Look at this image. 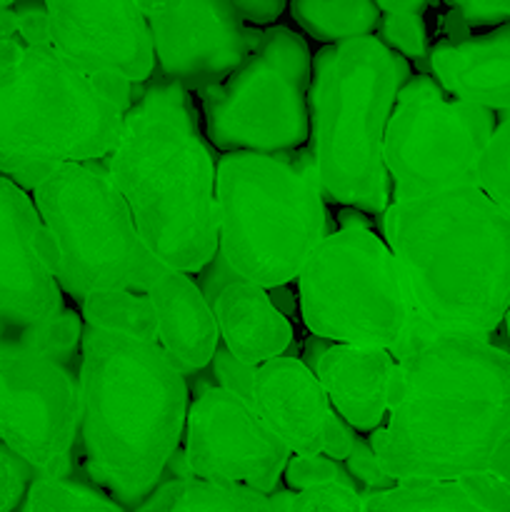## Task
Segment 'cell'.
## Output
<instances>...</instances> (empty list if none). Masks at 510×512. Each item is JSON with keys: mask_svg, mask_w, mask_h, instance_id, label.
Listing matches in <instances>:
<instances>
[{"mask_svg": "<svg viewBox=\"0 0 510 512\" xmlns=\"http://www.w3.org/2000/svg\"><path fill=\"white\" fill-rule=\"evenodd\" d=\"M380 225L410 308L395 360L435 338L498 333L510 308V215L480 185L393 200Z\"/></svg>", "mask_w": 510, "mask_h": 512, "instance_id": "6da1fadb", "label": "cell"}, {"mask_svg": "<svg viewBox=\"0 0 510 512\" xmlns=\"http://www.w3.org/2000/svg\"><path fill=\"white\" fill-rule=\"evenodd\" d=\"M385 423L368 435L393 483L488 473L510 435V350L435 338L395 360Z\"/></svg>", "mask_w": 510, "mask_h": 512, "instance_id": "7a4b0ae2", "label": "cell"}, {"mask_svg": "<svg viewBox=\"0 0 510 512\" xmlns=\"http://www.w3.org/2000/svg\"><path fill=\"white\" fill-rule=\"evenodd\" d=\"M103 163L165 270L195 275L218 258V158L188 88L160 73L135 85Z\"/></svg>", "mask_w": 510, "mask_h": 512, "instance_id": "3957f363", "label": "cell"}, {"mask_svg": "<svg viewBox=\"0 0 510 512\" xmlns=\"http://www.w3.org/2000/svg\"><path fill=\"white\" fill-rule=\"evenodd\" d=\"M78 390L83 473L133 512L163 483L183 445L188 378L158 340L83 323Z\"/></svg>", "mask_w": 510, "mask_h": 512, "instance_id": "277c9868", "label": "cell"}, {"mask_svg": "<svg viewBox=\"0 0 510 512\" xmlns=\"http://www.w3.org/2000/svg\"><path fill=\"white\" fill-rule=\"evenodd\" d=\"M413 65L378 35L323 45L313 55L308 150L325 203L380 215L393 203L383 145Z\"/></svg>", "mask_w": 510, "mask_h": 512, "instance_id": "5b68a950", "label": "cell"}, {"mask_svg": "<svg viewBox=\"0 0 510 512\" xmlns=\"http://www.w3.org/2000/svg\"><path fill=\"white\" fill-rule=\"evenodd\" d=\"M133 88L78 68L53 45H25L0 75V175L30 193L60 165L105 160Z\"/></svg>", "mask_w": 510, "mask_h": 512, "instance_id": "8992f818", "label": "cell"}, {"mask_svg": "<svg viewBox=\"0 0 510 512\" xmlns=\"http://www.w3.org/2000/svg\"><path fill=\"white\" fill-rule=\"evenodd\" d=\"M218 258L265 290L283 288L333 230L308 145L290 153H223L215 168Z\"/></svg>", "mask_w": 510, "mask_h": 512, "instance_id": "52a82bcc", "label": "cell"}, {"mask_svg": "<svg viewBox=\"0 0 510 512\" xmlns=\"http://www.w3.org/2000/svg\"><path fill=\"white\" fill-rule=\"evenodd\" d=\"M30 198L43 223L40 253L75 303L100 290L148 293L168 273L145 248L103 160L60 165L30 190Z\"/></svg>", "mask_w": 510, "mask_h": 512, "instance_id": "ba28073f", "label": "cell"}, {"mask_svg": "<svg viewBox=\"0 0 510 512\" xmlns=\"http://www.w3.org/2000/svg\"><path fill=\"white\" fill-rule=\"evenodd\" d=\"M305 328L325 343L370 345L393 353L410 308L393 253L370 223H345L310 253L298 273Z\"/></svg>", "mask_w": 510, "mask_h": 512, "instance_id": "9c48e42d", "label": "cell"}, {"mask_svg": "<svg viewBox=\"0 0 510 512\" xmlns=\"http://www.w3.org/2000/svg\"><path fill=\"white\" fill-rule=\"evenodd\" d=\"M313 53L283 25L260 30L248 58L220 83L198 90L208 143L223 153H290L308 145Z\"/></svg>", "mask_w": 510, "mask_h": 512, "instance_id": "30bf717a", "label": "cell"}, {"mask_svg": "<svg viewBox=\"0 0 510 512\" xmlns=\"http://www.w3.org/2000/svg\"><path fill=\"white\" fill-rule=\"evenodd\" d=\"M495 113L455 100L433 75L415 73L400 88L385 130L383 160L395 203L475 188Z\"/></svg>", "mask_w": 510, "mask_h": 512, "instance_id": "8fae6325", "label": "cell"}, {"mask_svg": "<svg viewBox=\"0 0 510 512\" xmlns=\"http://www.w3.org/2000/svg\"><path fill=\"white\" fill-rule=\"evenodd\" d=\"M78 365L33 345L0 343V445L35 475L78 470Z\"/></svg>", "mask_w": 510, "mask_h": 512, "instance_id": "7c38bea8", "label": "cell"}, {"mask_svg": "<svg viewBox=\"0 0 510 512\" xmlns=\"http://www.w3.org/2000/svg\"><path fill=\"white\" fill-rule=\"evenodd\" d=\"M40 230L28 190L0 175V343L80 360L83 318L65 308L63 290L38 248Z\"/></svg>", "mask_w": 510, "mask_h": 512, "instance_id": "4fadbf2b", "label": "cell"}, {"mask_svg": "<svg viewBox=\"0 0 510 512\" xmlns=\"http://www.w3.org/2000/svg\"><path fill=\"white\" fill-rule=\"evenodd\" d=\"M290 450L270 433L238 390L210 385L188 405L183 463L190 478L243 485L270 495L283 480Z\"/></svg>", "mask_w": 510, "mask_h": 512, "instance_id": "5bb4252c", "label": "cell"}, {"mask_svg": "<svg viewBox=\"0 0 510 512\" xmlns=\"http://www.w3.org/2000/svg\"><path fill=\"white\" fill-rule=\"evenodd\" d=\"M153 40L155 68L190 93L228 78L258 40L233 0H138Z\"/></svg>", "mask_w": 510, "mask_h": 512, "instance_id": "9a60e30c", "label": "cell"}, {"mask_svg": "<svg viewBox=\"0 0 510 512\" xmlns=\"http://www.w3.org/2000/svg\"><path fill=\"white\" fill-rule=\"evenodd\" d=\"M50 45L93 75L140 85L153 78L155 55L138 0H43Z\"/></svg>", "mask_w": 510, "mask_h": 512, "instance_id": "2e32d148", "label": "cell"}, {"mask_svg": "<svg viewBox=\"0 0 510 512\" xmlns=\"http://www.w3.org/2000/svg\"><path fill=\"white\" fill-rule=\"evenodd\" d=\"M245 398L290 455L323 453L325 423L333 405L305 360L280 355L253 368Z\"/></svg>", "mask_w": 510, "mask_h": 512, "instance_id": "e0dca14e", "label": "cell"}, {"mask_svg": "<svg viewBox=\"0 0 510 512\" xmlns=\"http://www.w3.org/2000/svg\"><path fill=\"white\" fill-rule=\"evenodd\" d=\"M428 70L450 98L510 113V23L483 35L438 40L428 53Z\"/></svg>", "mask_w": 510, "mask_h": 512, "instance_id": "ac0fdd59", "label": "cell"}, {"mask_svg": "<svg viewBox=\"0 0 510 512\" xmlns=\"http://www.w3.org/2000/svg\"><path fill=\"white\" fill-rule=\"evenodd\" d=\"M155 318V340L165 358L188 378L215 360L220 348L213 303L188 273L160 275L145 293Z\"/></svg>", "mask_w": 510, "mask_h": 512, "instance_id": "d6986e66", "label": "cell"}, {"mask_svg": "<svg viewBox=\"0 0 510 512\" xmlns=\"http://www.w3.org/2000/svg\"><path fill=\"white\" fill-rule=\"evenodd\" d=\"M393 368L390 350L345 343H328L313 363L333 410L360 435H370L385 423V393Z\"/></svg>", "mask_w": 510, "mask_h": 512, "instance_id": "ffe728a7", "label": "cell"}, {"mask_svg": "<svg viewBox=\"0 0 510 512\" xmlns=\"http://www.w3.org/2000/svg\"><path fill=\"white\" fill-rule=\"evenodd\" d=\"M220 345L245 368L280 358L293 345V325L273 303L270 290L245 280H230L213 300Z\"/></svg>", "mask_w": 510, "mask_h": 512, "instance_id": "44dd1931", "label": "cell"}, {"mask_svg": "<svg viewBox=\"0 0 510 512\" xmlns=\"http://www.w3.org/2000/svg\"><path fill=\"white\" fill-rule=\"evenodd\" d=\"M133 512H273L268 495L200 478L163 480Z\"/></svg>", "mask_w": 510, "mask_h": 512, "instance_id": "7402d4cb", "label": "cell"}, {"mask_svg": "<svg viewBox=\"0 0 510 512\" xmlns=\"http://www.w3.org/2000/svg\"><path fill=\"white\" fill-rule=\"evenodd\" d=\"M290 15L308 38L338 45L378 33L383 10L375 0H290Z\"/></svg>", "mask_w": 510, "mask_h": 512, "instance_id": "603a6c76", "label": "cell"}, {"mask_svg": "<svg viewBox=\"0 0 510 512\" xmlns=\"http://www.w3.org/2000/svg\"><path fill=\"white\" fill-rule=\"evenodd\" d=\"M365 512H493L475 503L458 480H425L395 483L393 488L368 490L363 495Z\"/></svg>", "mask_w": 510, "mask_h": 512, "instance_id": "cb8c5ba5", "label": "cell"}, {"mask_svg": "<svg viewBox=\"0 0 510 512\" xmlns=\"http://www.w3.org/2000/svg\"><path fill=\"white\" fill-rule=\"evenodd\" d=\"M18 512H128L103 488L93 483L83 468L70 475H38Z\"/></svg>", "mask_w": 510, "mask_h": 512, "instance_id": "d4e9b609", "label": "cell"}, {"mask_svg": "<svg viewBox=\"0 0 510 512\" xmlns=\"http://www.w3.org/2000/svg\"><path fill=\"white\" fill-rule=\"evenodd\" d=\"M80 318L90 328L155 340V318L145 293L100 290L80 303Z\"/></svg>", "mask_w": 510, "mask_h": 512, "instance_id": "484cf974", "label": "cell"}, {"mask_svg": "<svg viewBox=\"0 0 510 512\" xmlns=\"http://www.w3.org/2000/svg\"><path fill=\"white\" fill-rule=\"evenodd\" d=\"M478 183L510 215V113L495 125L478 168Z\"/></svg>", "mask_w": 510, "mask_h": 512, "instance_id": "4316f807", "label": "cell"}, {"mask_svg": "<svg viewBox=\"0 0 510 512\" xmlns=\"http://www.w3.org/2000/svg\"><path fill=\"white\" fill-rule=\"evenodd\" d=\"M273 512H365L363 493L348 483H330L303 493H285L270 498Z\"/></svg>", "mask_w": 510, "mask_h": 512, "instance_id": "83f0119b", "label": "cell"}, {"mask_svg": "<svg viewBox=\"0 0 510 512\" xmlns=\"http://www.w3.org/2000/svg\"><path fill=\"white\" fill-rule=\"evenodd\" d=\"M375 35L408 63L415 60L428 65V28L420 13H383Z\"/></svg>", "mask_w": 510, "mask_h": 512, "instance_id": "f1b7e54d", "label": "cell"}, {"mask_svg": "<svg viewBox=\"0 0 510 512\" xmlns=\"http://www.w3.org/2000/svg\"><path fill=\"white\" fill-rule=\"evenodd\" d=\"M283 480L290 493H303V490H313L330 483L353 485L348 473L340 468V463L325 458V455H290Z\"/></svg>", "mask_w": 510, "mask_h": 512, "instance_id": "f546056e", "label": "cell"}, {"mask_svg": "<svg viewBox=\"0 0 510 512\" xmlns=\"http://www.w3.org/2000/svg\"><path fill=\"white\" fill-rule=\"evenodd\" d=\"M35 478L38 475L25 460L0 445V512H18Z\"/></svg>", "mask_w": 510, "mask_h": 512, "instance_id": "4dcf8cb0", "label": "cell"}, {"mask_svg": "<svg viewBox=\"0 0 510 512\" xmlns=\"http://www.w3.org/2000/svg\"><path fill=\"white\" fill-rule=\"evenodd\" d=\"M465 28H498L510 23V0H443Z\"/></svg>", "mask_w": 510, "mask_h": 512, "instance_id": "1f68e13d", "label": "cell"}, {"mask_svg": "<svg viewBox=\"0 0 510 512\" xmlns=\"http://www.w3.org/2000/svg\"><path fill=\"white\" fill-rule=\"evenodd\" d=\"M345 473L350 478H355L358 483H363L365 488L370 490H385V488H393V480L383 473L380 468L378 458H375L373 448H370L368 438H355V448L350 453V458L345 460Z\"/></svg>", "mask_w": 510, "mask_h": 512, "instance_id": "d6a6232c", "label": "cell"}, {"mask_svg": "<svg viewBox=\"0 0 510 512\" xmlns=\"http://www.w3.org/2000/svg\"><path fill=\"white\" fill-rule=\"evenodd\" d=\"M460 488L480 503L483 508L493 512H510V488L490 473H475L465 475V478H458Z\"/></svg>", "mask_w": 510, "mask_h": 512, "instance_id": "836d02e7", "label": "cell"}, {"mask_svg": "<svg viewBox=\"0 0 510 512\" xmlns=\"http://www.w3.org/2000/svg\"><path fill=\"white\" fill-rule=\"evenodd\" d=\"M15 18H18V38L25 45H50L48 13L43 0H15Z\"/></svg>", "mask_w": 510, "mask_h": 512, "instance_id": "e575fe53", "label": "cell"}, {"mask_svg": "<svg viewBox=\"0 0 510 512\" xmlns=\"http://www.w3.org/2000/svg\"><path fill=\"white\" fill-rule=\"evenodd\" d=\"M355 438H358V433H355V430L333 410V415H330L328 423H325L323 453L320 455L335 460V463H345V460L350 458V453H353Z\"/></svg>", "mask_w": 510, "mask_h": 512, "instance_id": "d590c367", "label": "cell"}, {"mask_svg": "<svg viewBox=\"0 0 510 512\" xmlns=\"http://www.w3.org/2000/svg\"><path fill=\"white\" fill-rule=\"evenodd\" d=\"M233 5L245 25L265 30L275 25V20L285 13L288 0H233Z\"/></svg>", "mask_w": 510, "mask_h": 512, "instance_id": "8d00e7d4", "label": "cell"}, {"mask_svg": "<svg viewBox=\"0 0 510 512\" xmlns=\"http://www.w3.org/2000/svg\"><path fill=\"white\" fill-rule=\"evenodd\" d=\"M490 475H495L498 480H503L505 485L510 488V435L500 443V448L495 450L493 463H490Z\"/></svg>", "mask_w": 510, "mask_h": 512, "instance_id": "74e56055", "label": "cell"}, {"mask_svg": "<svg viewBox=\"0 0 510 512\" xmlns=\"http://www.w3.org/2000/svg\"><path fill=\"white\" fill-rule=\"evenodd\" d=\"M23 50H25V43L20 38H0V75L18 63Z\"/></svg>", "mask_w": 510, "mask_h": 512, "instance_id": "f35d334b", "label": "cell"}, {"mask_svg": "<svg viewBox=\"0 0 510 512\" xmlns=\"http://www.w3.org/2000/svg\"><path fill=\"white\" fill-rule=\"evenodd\" d=\"M383 13H420L423 15L425 5L430 0H375Z\"/></svg>", "mask_w": 510, "mask_h": 512, "instance_id": "ab89813d", "label": "cell"}, {"mask_svg": "<svg viewBox=\"0 0 510 512\" xmlns=\"http://www.w3.org/2000/svg\"><path fill=\"white\" fill-rule=\"evenodd\" d=\"M0 38H18V18H15L13 5L0 10Z\"/></svg>", "mask_w": 510, "mask_h": 512, "instance_id": "60d3db41", "label": "cell"}, {"mask_svg": "<svg viewBox=\"0 0 510 512\" xmlns=\"http://www.w3.org/2000/svg\"><path fill=\"white\" fill-rule=\"evenodd\" d=\"M503 325H505V335H508V348H510V308H508V313H505Z\"/></svg>", "mask_w": 510, "mask_h": 512, "instance_id": "b9f144b4", "label": "cell"}, {"mask_svg": "<svg viewBox=\"0 0 510 512\" xmlns=\"http://www.w3.org/2000/svg\"><path fill=\"white\" fill-rule=\"evenodd\" d=\"M15 0H0V10H5V8H10V5H13Z\"/></svg>", "mask_w": 510, "mask_h": 512, "instance_id": "7bdbcfd3", "label": "cell"}]
</instances>
